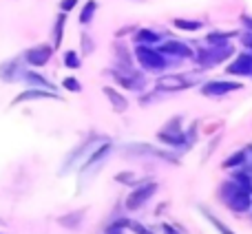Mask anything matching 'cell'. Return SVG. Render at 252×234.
<instances>
[{
	"instance_id": "obj_1",
	"label": "cell",
	"mask_w": 252,
	"mask_h": 234,
	"mask_svg": "<svg viewBox=\"0 0 252 234\" xmlns=\"http://www.w3.org/2000/svg\"><path fill=\"white\" fill-rule=\"evenodd\" d=\"M219 197H221V201L232 210V212H246V210H250V205H252V188L235 181V179L221 183Z\"/></svg>"
},
{
	"instance_id": "obj_2",
	"label": "cell",
	"mask_w": 252,
	"mask_h": 234,
	"mask_svg": "<svg viewBox=\"0 0 252 234\" xmlns=\"http://www.w3.org/2000/svg\"><path fill=\"white\" fill-rule=\"evenodd\" d=\"M111 150H113V144L104 139V142H100L91 152H89L87 159L80 164V173H78V177H80V188H82L84 181H89V179H91V175L97 173V168H100V166L104 164L106 159H109Z\"/></svg>"
},
{
	"instance_id": "obj_3",
	"label": "cell",
	"mask_w": 252,
	"mask_h": 234,
	"mask_svg": "<svg viewBox=\"0 0 252 234\" xmlns=\"http://www.w3.org/2000/svg\"><path fill=\"white\" fill-rule=\"evenodd\" d=\"M133 56H135V60H137V64L142 66L144 71H148V73H161V71L168 66L166 56L159 49L151 47V44H137Z\"/></svg>"
},
{
	"instance_id": "obj_4",
	"label": "cell",
	"mask_w": 252,
	"mask_h": 234,
	"mask_svg": "<svg viewBox=\"0 0 252 234\" xmlns=\"http://www.w3.org/2000/svg\"><path fill=\"white\" fill-rule=\"evenodd\" d=\"M100 142H104V139L97 137V135H89V137H84L82 142H80L78 146H75L73 150H71L69 155L64 157V161H62V166H60V177H64V175L71 173V170H73L78 164H82V161L87 159V155H89V152H91Z\"/></svg>"
},
{
	"instance_id": "obj_5",
	"label": "cell",
	"mask_w": 252,
	"mask_h": 234,
	"mask_svg": "<svg viewBox=\"0 0 252 234\" xmlns=\"http://www.w3.org/2000/svg\"><path fill=\"white\" fill-rule=\"evenodd\" d=\"M235 49L230 47V42H223V44H210V47L201 49L199 53H195V60L201 69H210V66H217L221 62H226L228 58H232Z\"/></svg>"
},
{
	"instance_id": "obj_6",
	"label": "cell",
	"mask_w": 252,
	"mask_h": 234,
	"mask_svg": "<svg viewBox=\"0 0 252 234\" xmlns=\"http://www.w3.org/2000/svg\"><path fill=\"white\" fill-rule=\"evenodd\" d=\"M53 53H56L53 44L42 42V44H35V47L25 49L20 56H22V60H25V64L29 66V69H42V66H47L49 62H51Z\"/></svg>"
},
{
	"instance_id": "obj_7",
	"label": "cell",
	"mask_w": 252,
	"mask_h": 234,
	"mask_svg": "<svg viewBox=\"0 0 252 234\" xmlns=\"http://www.w3.org/2000/svg\"><path fill=\"white\" fill-rule=\"evenodd\" d=\"M109 75L118 82V87L126 88V91H144V87H146V80H144V75L139 73V71L135 69H111Z\"/></svg>"
},
{
	"instance_id": "obj_8",
	"label": "cell",
	"mask_w": 252,
	"mask_h": 234,
	"mask_svg": "<svg viewBox=\"0 0 252 234\" xmlns=\"http://www.w3.org/2000/svg\"><path fill=\"white\" fill-rule=\"evenodd\" d=\"M157 139H159L161 144H166V146H173V148L184 146L186 139H188V135L184 133V128H182V117H173L164 128H159Z\"/></svg>"
},
{
	"instance_id": "obj_9",
	"label": "cell",
	"mask_w": 252,
	"mask_h": 234,
	"mask_svg": "<svg viewBox=\"0 0 252 234\" xmlns=\"http://www.w3.org/2000/svg\"><path fill=\"white\" fill-rule=\"evenodd\" d=\"M155 192H157V183L155 181H148V183H142V186L133 188V190L128 192V197H126V201H124L126 210H130V212L142 210L144 205L148 204V199H153Z\"/></svg>"
},
{
	"instance_id": "obj_10",
	"label": "cell",
	"mask_w": 252,
	"mask_h": 234,
	"mask_svg": "<svg viewBox=\"0 0 252 234\" xmlns=\"http://www.w3.org/2000/svg\"><path fill=\"white\" fill-rule=\"evenodd\" d=\"M25 71H27V64H25V60H22V56L7 58L4 62H0V82L2 84L20 82Z\"/></svg>"
},
{
	"instance_id": "obj_11",
	"label": "cell",
	"mask_w": 252,
	"mask_h": 234,
	"mask_svg": "<svg viewBox=\"0 0 252 234\" xmlns=\"http://www.w3.org/2000/svg\"><path fill=\"white\" fill-rule=\"evenodd\" d=\"M40 100H56V102H60L62 97H60V93H58V91H44V88L27 87L25 91H20L11 100V106H22V104H29V102H40Z\"/></svg>"
},
{
	"instance_id": "obj_12",
	"label": "cell",
	"mask_w": 252,
	"mask_h": 234,
	"mask_svg": "<svg viewBox=\"0 0 252 234\" xmlns=\"http://www.w3.org/2000/svg\"><path fill=\"white\" fill-rule=\"evenodd\" d=\"M197 84V78L195 75H166V78H159L157 80V88L159 91H184V88H190Z\"/></svg>"
},
{
	"instance_id": "obj_13",
	"label": "cell",
	"mask_w": 252,
	"mask_h": 234,
	"mask_svg": "<svg viewBox=\"0 0 252 234\" xmlns=\"http://www.w3.org/2000/svg\"><path fill=\"white\" fill-rule=\"evenodd\" d=\"M244 87L241 82H228V80H210L201 87V93L206 97H221V95H228L232 91H239Z\"/></svg>"
},
{
	"instance_id": "obj_14",
	"label": "cell",
	"mask_w": 252,
	"mask_h": 234,
	"mask_svg": "<svg viewBox=\"0 0 252 234\" xmlns=\"http://www.w3.org/2000/svg\"><path fill=\"white\" fill-rule=\"evenodd\" d=\"M157 49H159L166 58L170 56V58H182V60L195 58V51L190 49V44L182 42V40H166V42H161Z\"/></svg>"
},
{
	"instance_id": "obj_15",
	"label": "cell",
	"mask_w": 252,
	"mask_h": 234,
	"mask_svg": "<svg viewBox=\"0 0 252 234\" xmlns=\"http://www.w3.org/2000/svg\"><path fill=\"white\" fill-rule=\"evenodd\" d=\"M20 84H25V87H33V88H44V91H58V87L47 78V75H42L38 69H29V66H27V71L22 73Z\"/></svg>"
},
{
	"instance_id": "obj_16",
	"label": "cell",
	"mask_w": 252,
	"mask_h": 234,
	"mask_svg": "<svg viewBox=\"0 0 252 234\" xmlns=\"http://www.w3.org/2000/svg\"><path fill=\"white\" fill-rule=\"evenodd\" d=\"M126 152H130V155H142V157H157V159H164V161H170V164H177V159H175L170 152H164V150H157V148L153 146H146V144H128V146H124Z\"/></svg>"
},
{
	"instance_id": "obj_17",
	"label": "cell",
	"mask_w": 252,
	"mask_h": 234,
	"mask_svg": "<svg viewBox=\"0 0 252 234\" xmlns=\"http://www.w3.org/2000/svg\"><path fill=\"white\" fill-rule=\"evenodd\" d=\"M226 73L228 75H239V78H244V75H252V53L250 51L239 53V56H237L235 60L226 66Z\"/></svg>"
},
{
	"instance_id": "obj_18",
	"label": "cell",
	"mask_w": 252,
	"mask_h": 234,
	"mask_svg": "<svg viewBox=\"0 0 252 234\" xmlns=\"http://www.w3.org/2000/svg\"><path fill=\"white\" fill-rule=\"evenodd\" d=\"M84 217H87V208L71 210V212L60 214V217H58V226L64 228V230H80L82 223H84Z\"/></svg>"
},
{
	"instance_id": "obj_19",
	"label": "cell",
	"mask_w": 252,
	"mask_h": 234,
	"mask_svg": "<svg viewBox=\"0 0 252 234\" xmlns=\"http://www.w3.org/2000/svg\"><path fill=\"white\" fill-rule=\"evenodd\" d=\"M66 18H69V13H58L56 20H53L51 25V44L53 49H60L62 47V40H64V31H66Z\"/></svg>"
},
{
	"instance_id": "obj_20",
	"label": "cell",
	"mask_w": 252,
	"mask_h": 234,
	"mask_svg": "<svg viewBox=\"0 0 252 234\" xmlns=\"http://www.w3.org/2000/svg\"><path fill=\"white\" fill-rule=\"evenodd\" d=\"M102 93H104V97L109 100V104L113 106L115 113H124V111L128 109V100H126V97L118 91V88H113V87H104V88H102Z\"/></svg>"
},
{
	"instance_id": "obj_21",
	"label": "cell",
	"mask_w": 252,
	"mask_h": 234,
	"mask_svg": "<svg viewBox=\"0 0 252 234\" xmlns=\"http://www.w3.org/2000/svg\"><path fill=\"white\" fill-rule=\"evenodd\" d=\"M113 56H115V69H135L133 66V56L126 49V44L118 42L113 47Z\"/></svg>"
},
{
	"instance_id": "obj_22",
	"label": "cell",
	"mask_w": 252,
	"mask_h": 234,
	"mask_svg": "<svg viewBox=\"0 0 252 234\" xmlns=\"http://www.w3.org/2000/svg\"><path fill=\"white\" fill-rule=\"evenodd\" d=\"M95 13H97V2H95V0H87V2L82 4V9H80V16H78L80 25H82V27L91 25L93 18H95Z\"/></svg>"
},
{
	"instance_id": "obj_23",
	"label": "cell",
	"mask_w": 252,
	"mask_h": 234,
	"mask_svg": "<svg viewBox=\"0 0 252 234\" xmlns=\"http://www.w3.org/2000/svg\"><path fill=\"white\" fill-rule=\"evenodd\" d=\"M159 40H161V35L153 29H137V33H135V42L137 44H151V47H155Z\"/></svg>"
},
{
	"instance_id": "obj_24",
	"label": "cell",
	"mask_w": 252,
	"mask_h": 234,
	"mask_svg": "<svg viewBox=\"0 0 252 234\" xmlns=\"http://www.w3.org/2000/svg\"><path fill=\"white\" fill-rule=\"evenodd\" d=\"M62 64L71 71H78L80 66H82V56H80L78 51H73V49H69V51L62 53Z\"/></svg>"
},
{
	"instance_id": "obj_25",
	"label": "cell",
	"mask_w": 252,
	"mask_h": 234,
	"mask_svg": "<svg viewBox=\"0 0 252 234\" xmlns=\"http://www.w3.org/2000/svg\"><path fill=\"white\" fill-rule=\"evenodd\" d=\"M235 31H210L208 35H206V42L208 44H223L228 42L230 38H235Z\"/></svg>"
},
{
	"instance_id": "obj_26",
	"label": "cell",
	"mask_w": 252,
	"mask_h": 234,
	"mask_svg": "<svg viewBox=\"0 0 252 234\" xmlns=\"http://www.w3.org/2000/svg\"><path fill=\"white\" fill-rule=\"evenodd\" d=\"M80 51L84 53V56H91L93 51H95V42H93V38H91V33H87V31H82L80 33Z\"/></svg>"
},
{
	"instance_id": "obj_27",
	"label": "cell",
	"mask_w": 252,
	"mask_h": 234,
	"mask_svg": "<svg viewBox=\"0 0 252 234\" xmlns=\"http://www.w3.org/2000/svg\"><path fill=\"white\" fill-rule=\"evenodd\" d=\"M201 212H204V214H206V219H208V221H210V223H213V226H215V228H217V230H219V232H221V234H235V232H232V230H230V228H226V226H223V221H221V219H217V217H215V214H213V212H210V210H208V208H201Z\"/></svg>"
},
{
	"instance_id": "obj_28",
	"label": "cell",
	"mask_w": 252,
	"mask_h": 234,
	"mask_svg": "<svg viewBox=\"0 0 252 234\" xmlns=\"http://www.w3.org/2000/svg\"><path fill=\"white\" fill-rule=\"evenodd\" d=\"M173 25L177 27V29H182V31H199L201 29L199 20H186V18H177Z\"/></svg>"
},
{
	"instance_id": "obj_29",
	"label": "cell",
	"mask_w": 252,
	"mask_h": 234,
	"mask_svg": "<svg viewBox=\"0 0 252 234\" xmlns=\"http://www.w3.org/2000/svg\"><path fill=\"white\" fill-rule=\"evenodd\" d=\"M244 161H246V150H237L223 161V168H237V166H241Z\"/></svg>"
},
{
	"instance_id": "obj_30",
	"label": "cell",
	"mask_w": 252,
	"mask_h": 234,
	"mask_svg": "<svg viewBox=\"0 0 252 234\" xmlns=\"http://www.w3.org/2000/svg\"><path fill=\"white\" fill-rule=\"evenodd\" d=\"M62 88L69 93H80L82 91V84H80L78 78H73V75H66L64 80H62Z\"/></svg>"
},
{
	"instance_id": "obj_31",
	"label": "cell",
	"mask_w": 252,
	"mask_h": 234,
	"mask_svg": "<svg viewBox=\"0 0 252 234\" xmlns=\"http://www.w3.org/2000/svg\"><path fill=\"white\" fill-rule=\"evenodd\" d=\"M126 223H128V219H115V221L104 230V234H124Z\"/></svg>"
},
{
	"instance_id": "obj_32",
	"label": "cell",
	"mask_w": 252,
	"mask_h": 234,
	"mask_svg": "<svg viewBox=\"0 0 252 234\" xmlns=\"http://www.w3.org/2000/svg\"><path fill=\"white\" fill-rule=\"evenodd\" d=\"M126 230H130L133 234H155V232H151L148 228H144L142 223H137V221H130L128 219V223H126Z\"/></svg>"
},
{
	"instance_id": "obj_33",
	"label": "cell",
	"mask_w": 252,
	"mask_h": 234,
	"mask_svg": "<svg viewBox=\"0 0 252 234\" xmlns=\"http://www.w3.org/2000/svg\"><path fill=\"white\" fill-rule=\"evenodd\" d=\"M78 4H80V0H60V4H58V7H60L62 13H71L75 7H78Z\"/></svg>"
},
{
	"instance_id": "obj_34",
	"label": "cell",
	"mask_w": 252,
	"mask_h": 234,
	"mask_svg": "<svg viewBox=\"0 0 252 234\" xmlns=\"http://www.w3.org/2000/svg\"><path fill=\"white\" fill-rule=\"evenodd\" d=\"M115 181L130 186V183H135V175L133 173H120V175H115Z\"/></svg>"
},
{
	"instance_id": "obj_35",
	"label": "cell",
	"mask_w": 252,
	"mask_h": 234,
	"mask_svg": "<svg viewBox=\"0 0 252 234\" xmlns=\"http://www.w3.org/2000/svg\"><path fill=\"white\" fill-rule=\"evenodd\" d=\"M241 44H244V47L252 53V31H248L246 35H241Z\"/></svg>"
},
{
	"instance_id": "obj_36",
	"label": "cell",
	"mask_w": 252,
	"mask_h": 234,
	"mask_svg": "<svg viewBox=\"0 0 252 234\" xmlns=\"http://www.w3.org/2000/svg\"><path fill=\"white\" fill-rule=\"evenodd\" d=\"M241 22L246 25V29L252 31V18H250V16H241Z\"/></svg>"
},
{
	"instance_id": "obj_37",
	"label": "cell",
	"mask_w": 252,
	"mask_h": 234,
	"mask_svg": "<svg viewBox=\"0 0 252 234\" xmlns=\"http://www.w3.org/2000/svg\"><path fill=\"white\" fill-rule=\"evenodd\" d=\"M161 230H164V234H177V232L173 230V228L168 226V223H161Z\"/></svg>"
},
{
	"instance_id": "obj_38",
	"label": "cell",
	"mask_w": 252,
	"mask_h": 234,
	"mask_svg": "<svg viewBox=\"0 0 252 234\" xmlns=\"http://www.w3.org/2000/svg\"><path fill=\"white\" fill-rule=\"evenodd\" d=\"M0 226H2V219H0Z\"/></svg>"
},
{
	"instance_id": "obj_39",
	"label": "cell",
	"mask_w": 252,
	"mask_h": 234,
	"mask_svg": "<svg viewBox=\"0 0 252 234\" xmlns=\"http://www.w3.org/2000/svg\"><path fill=\"white\" fill-rule=\"evenodd\" d=\"M0 234H2V232H0Z\"/></svg>"
}]
</instances>
